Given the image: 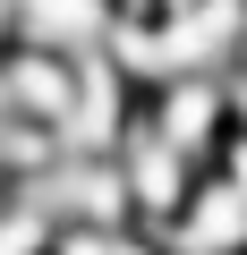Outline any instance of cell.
Segmentation results:
<instances>
[{
  "label": "cell",
  "mask_w": 247,
  "mask_h": 255,
  "mask_svg": "<svg viewBox=\"0 0 247 255\" xmlns=\"http://www.w3.org/2000/svg\"><path fill=\"white\" fill-rule=\"evenodd\" d=\"M162 247L171 255H247V187L230 170H205L188 213L162 230Z\"/></svg>",
  "instance_id": "6da1fadb"
},
{
  "label": "cell",
  "mask_w": 247,
  "mask_h": 255,
  "mask_svg": "<svg viewBox=\"0 0 247 255\" xmlns=\"http://www.w3.org/2000/svg\"><path fill=\"white\" fill-rule=\"evenodd\" d=\"M119 26V0H17V43L26 51H60V60H85L102 51Z\"/></svg>",
  "instance_id": "7a4b0ae2"
},
{
  "label": "cell",
  "mask_w": 247,
  "mask_h": 255,
  "mask_svg": "<svg viewBox=\"0 0 247 255\" xmlns=\"http://www.w3.org/2000/svg\"><path fill=\"white\" fill-rule=\"evenodd\" d=\"M0 196H9V179H0Z\"/></svg>",
  "instance_id": "3957f363"
}]
</instances>
